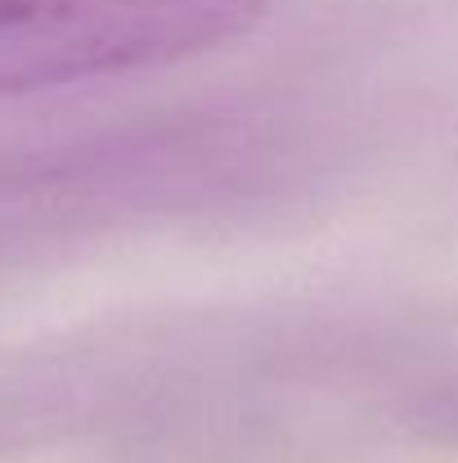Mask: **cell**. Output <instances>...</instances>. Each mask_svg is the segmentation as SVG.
<instances>
[{
  "mask_svg": "<svg viewBox=\"0 0 458 463\" xmlns=\"http://www.w3.org/2000/svg\"><path fill=\"white\" fill-rule=\"evenodd\" d=\"M270 0H0V95L171 68L248 36Z\"/></svg>",
  "mask_w": 458,
  "mask_h": 463,
  "instance_id": "6da1fadb",
  "label": "cell"
}]
</instances>
